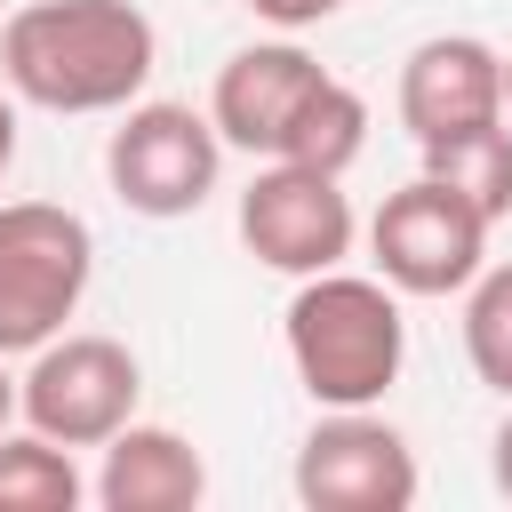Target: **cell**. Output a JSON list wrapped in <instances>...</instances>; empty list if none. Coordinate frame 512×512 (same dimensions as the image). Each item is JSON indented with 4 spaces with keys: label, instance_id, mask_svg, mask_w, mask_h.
Segmentation results:
<instances>
[{
    "label": "cell",
    "instance_id": "cell-1",
    "mask_svg": "<svg viewBox=\"0 0 512 512\" xmlns=\"http://www.w3.org/2000/svg\"><path fill=\"white\" fill-rule=\"evenodd\" d=\"M160 64L136 0H32L0 24V80L40 112H128Z\"/></svg>",
    "mask_w": 512,
    "mask_h": 512
},
{
    "label": "cell",
    "instance_id": "cell-2",
    "mask_svg": "<svg viewBox=\"0 0 512 512\" xmlns=\"http://www.w3.org/2000/svg\"><path fill=\"white\" fill-rule=\"evenodd\" d=\"M288 360H296V384L320 408H376L400 384V360H408L400 288L360 280L344 264L312 272L288 296Z\"/></svg>",
    "mask_w": 512,
    "mask_h": 512
},
{
    "label": "cell",
    "instance_id": "cell-3",
    "mask_svg": "<svg viewBox=\"0 0 512 512\" xmlns=\"http://www.w3.org/2000/svg\"><path fill=\"white\" fill-rule=\"evenodd\" d=\"M96 272V232L56 200L0 208V352H40L64 336Z\"/></svg>",
    "mask_w": 512,
    "mask_h": 512
},
{
    "label": "cell",
    "instance_id": "cell-4",
    "mask_svg": "<svg viewBox=\"0 0 512 512\" xmlns=\"http://www.w3.org/2000/svg\"><path fill=\"white\" fill-rule=\"evenodd\" d=\"M368 256L376 280H392L400 296H464L488 272V216L456 184L416 176L368 216Z\"/></svg>",
    "mask_w": 512,
    "mask_h": 512
},
{
    "label": "cell",
    "instance_id": "cell-5",
    "mask_svg": "<svg viewBox=\"0 0 512 512\" xmlns=\"http://www.w3.org/2000/svg\"><path fill=\"white\" fill-rule=\"evenodd\" d=\"M216 168H224V136L192 104H128L104 144V176H112L120 208L160 216V224L192 216L216 192Z\"/></svg>",
    "mask_w": 512,
    "mask_h": 512
},
{
    "label": "cell",
    "instance_id": "cell-6",
    "mask_svg": "<svg viewBox=\"0 0 512 512\" xmlns=\"http://www.w3.org/2000/svg\"><path fill=\"white\" fill-rule=\"evenodd\" d=\"M240 240L256 264L288 272V280H312V272H336L360 240V216L344 200V176L328 168H296V160H264L240 192Z\"/></svg>",
    "mask_w": 512,
    "mask_h": 512
},
{
    "label": "cell",
    "instance_id": "cell-7",
    "mask_svg": "<svg viewBox=\"0 0 512 512\" xmlns=\"http://www.w3.org/2000/svg\"><path fill=\"white\" fill-rule=\"evenodd\" d=\"M16 384H24V424L32 432H48L64 448H104L120 424H136L144 368L112 336H56V344L32 352V368Z\"/></svg>",
    "mask_w": 512,
    "mask_h": 512
},
{
    "label": "cell",
    "instance_id": "cell-8",
    "mask_svg": "<svg viewBox=\"0 0 512 512\" xmlns=\"http://www.w3.org/2000/svg\"><path fill=\"white\" fill-rule=\"evenodd\" d=\"M296 504L304 512H408L416 456L368 408H328L296 448Z\"/></svg>",
    "mask_w": 512,
    "mask_h": 512
},
{
    "label": "cell",
    "instance_id": "cell-9",
    "mask_svg": "<svg viewBox=\"0 0 512 512\" xmlns=\"http://www.w3.org/2000/svg\"><path fill=\"white\" fill-rule=\"evenodd\" d=\"M480 120H504V56L472 32L416 40L400 64V128L416 144H440V136L480 128Z\"/></svg>",
    "mask_w": 512,
    "mask_h": 512
},
{
    "label": "cell",
    "instance_id": "cell-10",
    "mask_svg": "<svg viewBox=\"0 0 512 512\" xmlns=\"http://www.w3.org/2000/svg\"><path fill=\"white\" fill-rule=\"evenodd\" d=\"M320 80H328V72H320L296 40H256V48L224 56L216 96H208V120H216L224 144H240V152H256V160H280V144H288L296 112L312 104Z\"/></svg>",
    "mask_w": 512,
    "mask_h": 512
},
{
    "label": "cell",
    "instance_id": "cell-11",
    "mask_svg": "<svg viewBox=\"0 0 512 512\" xmlns=\"http://www.w3.org/2000/svg\"><path fill=\"white\" fill-rule=\"evenodd\" d=\"M208 496V464L184 432L168 424H120L104 440V472H96V504L104 512H192Z\"/></svg>",
    "mask_w": 512,
    "mask_h": 512
},
{
    "label": "cell",
    "instance_id": "cell-12",
    "mask_svg": "<svg viewBox=\"0 0 512 512\" xmlns=\"http://www.w3.org/2000/svg\"><path fill=\"white\" fill-rule=\"evenodd\" d=\"M424 152V176H440V184H456L488 224L496 216H512V128L504 120H480V128H456V136H440V144H416Z\"/></svg>",
    "mask_w": 512,
    "mask_h": 512
},
{
    "label": "cell",
    "instance_id": "cell-13",
    "mask_svg": "<svg viewBox=\"0 0 512 512\" xmlns=\"http://www.w3.org/2000/svg\"><path fill=\"white\" fill-rule=\"evenodd\" d=\"M88 496L80 464L48 432H0V512H72Z\"/></svg>",
    "mask_w": 512,
    "mask_h": 512
},
{
    "label": "cell",
    "instance_id": "cell-14",
    "mask_svg": "<svg viewBox=\"0 0 512 512\" xmlns=\"http://www.w3.org/2000/svg\"><path fill=\"white\" fill-rule=\"evenodd\" d=\"M360 144H368V104H360V88H344V80H320V88H312V104L296 112V128H288L280 160L344 176V168L360 160Z\"/></svg>",
    "mask_w": 512,
    "mask_h": 512
},
{
    "label": "cell",
    "instance_id": "cell-15",
    "mask_svg": "<svg viewBox=\"0 0 512 512\" xmlns=\"http://www.w3.org/2000/svg\"><path fill=\"white\" fill-rule=\"evenodd\" d=\"M464 360L488 392L512 400V264H488L464 288Z\"/></svg>",
    "mask_w": 512,
    "mask_h": 512
},
{
    "label": "cell",
    "instance_id": "cell-16",
    "mask_svg": "<svg viewBox=\"0 0 512 512\" xmlns=\"http://www.w3.org/2000/svg\"><path fill=\"white\" fill-rule=\"evenodd\" d=\"M264 24H280V32H304V24H328L344 0H248Z\"/></svg>",
    "mask_w": 512,
    "mask_h": 512
},
{
    "label": "cell",
    "instance_id": "cell-17",
    "mask_svg": "<svg viewBox=\"0 0 512 512\" xmlns=\"http://www.w3.org/2000/svg\"><path fill=\"white\" fill-rule=\"evenodd\" d=\"M488 472H496V496L512 504V416L496 424V440H488Z\"/></svg>",
    "mask_w": 512,
    "mask_h": 512
},
{
    "label": "cell",
    "instance_id": "cell-18",
    "mask_svg": "<svg viewBox=\"0 0 512 512\" xmlns=\"http://www.w3.org/2000/svg\"><path fill=\"white\" fill-rule=\"evenodd\" d=\"M16 408H24V384L8 376V352H0V432H8V416H16Z\"/></svg>",
    "mask_w": 512,
    "mask_h": 512
},
{
    "label": "cell",
    "instance_id": "cell-19",
    "mask_svg": "<svg viewBox=\"0 0 512 512\" xmlns=\"http://www.w3.org/2000/svg\"><path fill=\"white\" fill-rule=\"evenodd\" d=\"M8 160H16V104L0 96V176H8Z\"/></svg>",
    "mask_w": 512,
    "mask_h": 512
},
{
    "label": "cell",
    "instance_id": "cell-20",
    "mask_svg": "<svg viewBox=\"0 0 512 512\" xmlns=\"http://www.w3.org/2000/svg\"><path fill=\"white\" fill-rule=\"evenodd\" d=\"M504 112H512V56H504Z\"/></svg>",
    "mask_w": 512,
    "mask_h": 512
},
{
    "label": "cell",
    "instance_id": "cell-21",
    "mask_svg": "<svg viewBox=\"0 0 512 512\" xmlns=\"http://www.w3.org/2000/svg\"><path fill=\"white\" fill-rule=\"evenodd\" d=\"M0 24H8V16H0Z\"/></svg>",
    "mask_w": 512,
    "mask_h": 512
}]
</instances>
